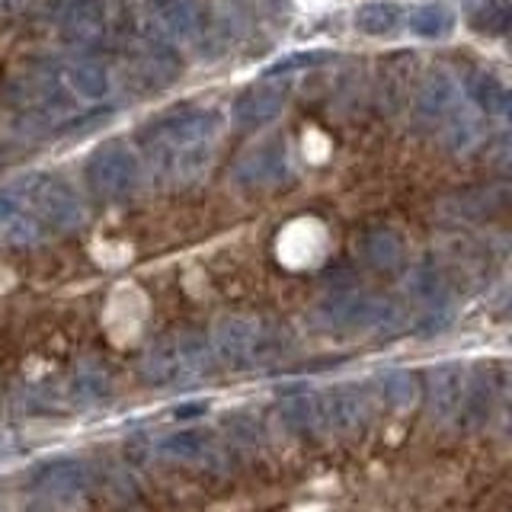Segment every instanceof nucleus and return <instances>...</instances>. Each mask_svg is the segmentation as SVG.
Listing matches in <instances>:
<instances>
[{
  "label": "nucleus",
  "instance_id": "26",
  "mask_svg": "<svg viewBox=\"0 0 512 512\" xmlns=\"http://www.w3.org/2000/svg\"><path fill=\"white\" fill-rule=\"evenodd\" d=\"M378 391L391 410H410L416 404V397H420V378L413 372H388L381 375Z\"/></svg>",
  "mask_w": 512,
  "mask_h": 512
},
{
  "label": "nucleus",
  "instance_id": "3",
  "mask_svg": "<svg viewBox=\"0 0 512 512\" xmlns=\"http://www.w3.org/2000/svg\"><path fill=\"white\" fill-rule=\"evenodd\" d=\"M215 359L231 368H260L292 349V333L282 324L256 317H224L212 336Z\"/></svg>",
  "mask_w": 512,
  "mask_h": 512
},
{
  "label": "nucleus",
  "instance_id": "5",
  "mask_svg": "<svg viewBox=\"0 0 512 512\" xmlns=\"http://www.w3.org/2000/svg\"><path fill=\"white\" fill-rule=\"evenodd\" d=\"M317 324L327 330H384L400 320V311L388 298L362 292H333L317 304Z\"/></svg>",
  "mask_w": 512,
  "mask_h": 512
},
{
  "label": "nucleus",
  "instance_id": "15",
  "mask_svg": "<svg viewBox=\"0 0 512 512\" xmlns=\"http://www.w3.org/2000/svg\"><path fill=\"white\" fill-rule=\"evenodd\" d=\"M458 96H461V87L458 80L448 74V71H432L420 90H416V116L423 122H442L448 112L458 106Z\"/></svg>",
  "mask_w": 512,
  "mask_h": 512
},
{
  "label": "nucleus",
  "instance_id": "4",
  "mask_svg": "<svg viewBox=\"0 0 512 512\" xmlns=\"http://www.w3.org/2000/svg\"><path fill=\"white\" fill-rule=\"evenodd\" d=\"M23 192L32 215L42 221L45 234H64L84 224V202L68 180L55 173H32L23 183H16Z\"/></svg>",
  "mask_w": 512,
  "mask_h": 512
},
{
  "label": "nucleus",
  "instance_id": "24",
  "mask_svg": "<svg viewBox=\"0 0 512 512\" xmlns=\"http://www.w3.org/2000/svg\"><path fill=\"white\" fill-rule=\"evenodd\" d=\"M157 452L173 461H202L212 452V436L202 429H180L157 442Z\"/></svg>",
  "mask_w": 512,
  "mask_h": 512
},
{
  "label": "nucleus",
  "instance_id": "22",
  "mask_svg": "<svg viewBox=\"0 0 512 512\" xmlns=\"http://www.w3.org/2000/svg\"><path fill=\"white\" fill-rule=\"evenodd\" d=\"M407 26L420 39H445L455 26V13L439 0H426V4H416L407 13Z\"/></svg>",
  "mask_w": 512,
  "mask_h": 512
},
{
  "label": "nucleus",
  "instance_id": "23",
  "mask_svg": "<svg viewBox=\"0 0 512 512\" xmlns=\"http://www.w3.org/2000/svg\"><path fill=\"white\" fill-rule=\"evenodd\" d=\"M407 292L426 308H448V282L436 266H416L407 276Z\"/></svg>",
  "mask_w": 512,
  "mask_h": 512
},
{
  "label": "nucleus",
  "instance_id": "29",
  "mask_svg": "<svg viewBox=\"0 0 512 512\" xmlns=\"http://www.w3.org/2000/svg\"><path fill=\"white\" fill-rule=\"evenodd\" d=\"M442 128H445V141L452 144L455 151L471 148V144H477V138H480L477 119L471 116V112H458V106L442 119Z\"/></svg>",
  "mask_w": 512,
  "mask_h": 512
},
{
  "label": "nucleus",
  "instance_id": "11",
  "mask_svg": "<svg viewBox=\"0 0 512 512\" xmlns=\"http://www.w3.org/2000/svg\"><path fill=\"white\" fill-rule=\"evenodd\" d=\"M285 106H288V87L285 84H260V87H250L237 96L234 106H231V122L253 132V128H263V125L276 122Z\"/></svg>",
  "mask_w": 512,
  "mask_h": 512
},
{
  "label": "nucleus",
  "instance_id": "16",
  "mask_svg": "<svg viewBox=\"0 0 512 512\" xmlns=\"http://www.w3.org/2000/svg\"><path fill=\"white\" fill-rule=\"evenodd\" d=\"M496 407V381L487 368H477V372L464 381V397H461V410L455 420L464 429H480L487 426Z\"/></svg>",
  "mask_w": 512,
  "mask_h": 512
},
{
  "label": "nucleus",
  "instance_id": "28",
  "mask_svg": "<svg viewBox=\"0 0 512 512\" xmlns=\"http://www.w3.org/2000/svg\"><path fill=\"white\" fill-rule=\"evenodd\" d=\"M333 61V52L327 48H311V52H292V55H282L272 64L263 68V80H272V77H282V74H295V71H308V68H320V64Z\"/></svg>",
  "mask_w": 512,
  "mask_h": 512
},
{
  "label": "nucleus",
  "instance_id": "20",
  "mask_svg": "<svg viewBox=\"0 0 512 512\" xmlns=\"http://www.w3.org/2000/svg\"><path fill=\"white\" fill-rule=\"evenodd\" d=\"M112 394V375L109 368L100 362H80L71 375V400L80 407L103 404Z\"/></svg>",
  "mask_w": 512,
  "mask_h": 512
},
{
  "label": "nucleus",
  "instance_id": "10",
  "mask_svg": "<svg viewBox=\"0 0 512 512\" xmlns=\"http://www.w3.org/2000/svg\"><path fill=\"white\" fill-rule=\"evenodd\" d=\"M45 237L42 221L32 215L23 192L16 186L0 189V240L10 247H36Z\"/></svg>",
  "mask_w": 512,
  "mask_h": 512
},
{
  "label": "nucleus",
  "instance_id": "6",
  "mask_svg": "<svg viewBox=\"0 0 512 512\" xmlns=\"http://www.w3.org/2000/svg\"><path fill=\"white\" fill-rule=\"evenodd\" d=\"M87 186L100 199H125L132 196L141 180V160L122 141H106L87 157Z\"/></svg>",
  "mask_w": 512,
  "mask_h": 512
},
{
  "label": "nucleus",
  "instance_id": "14",
  "mask_svg": "<svg viewBox=\"0 0 512 512\" xmlns=\"http://www.w3.org/2000/svg\"><path fill=\"white\" fill-rule=\"evenodd\" d=\"M144 10H148L151 23L173 42L192 39L202 29L199 0H144Z\"/></svg>",
  "mask_w": 512,
  "mask_h": 512
},
{
  "label": "nucleus",
  "instance_id": "12",
  "mask_svg": "<svg viewBox=\"0 0 512 512\" xmlns=\"http://www.w3.org/2000/svg\"><path fill=\"white\" fill-rule=\"evenodd\" d=\"M29 487L45 496H55V500H71V496H80L90 487V468H87V461H80V458L45 461L32 471Z\"/></svg>",
  "mask_w": 512,
  "mask_h": 512
},
{
  "label": "nucleus",
  "instance_id": "1",
  "mask_svg": "<svg viewBox=\"0 0 512 512\" xmlns=\"http://www.w3.org/2000/svg\"><path fill=\"white\" fill-rule=\"evenodd\" d=\"M221 132V112L205 106H183L157 116L141 128L138 144L151 167L167 183H189L208 167Z\"/></svg>",
  "mask_w": 512,
  "mask_h": 512
},
{
  "label": "nucleus",
  "instance_id": "19",
  "mask_svg": "<svg viewBox=\"0 0 512 512\" xmlns=\"http://www.w3.org/2000/svg\"><path fill=\"white\" fill-rule=\"evenodd\" d=\"M359 250L365 256V263L381 272H391L404 263V240H400V234L394 228H384V224L368 228L359 237Z\"/></svg>",
  "mask_w": 512,
  "mask_h": 512
},
{
  "label": "nucleus",
  "instance_id": "7",
  "mask_svg": "<svg viewBox=\"0 0 512 512\" xmlns=\"http://www.w3.org/2000/svg\"><path fill=\"white\" fill-rule=\"evenodd\" d=\"M320 413H324V432L333 436H356L372 420V397L365 388L343 384L320 394Z\"/></svg>",
  "mask_w": 512,
  "mask_h": 512
},
{
  "label": "nucleus",
  "instance_id": "17",
  "mask_svg": "<svg viewBox=\"0 0 512 512\" xmlns=\"http://www.w3.org/2000/svg\"><path fill=\"white\" fill-rule=\"evenodd\" d=\"M464 93H468V100L474 103L480 116L487 119H506L512 109L509 87L490 71H471L468 80H464Z\"/></svg>",
  "mask_w": 512,
  "mask_h": 512
},
{
  "label": "nucleus",
  "instance_id": "8",
  "mask_svg": "<svg viewBox=\"0 0 512 512\" xmlns=\"http://www.w3.org/2000/svg\"><path fill=\"white\" fill-rule=\"evenodd\" d=\"M288 176V151L285 141L272 138L253 148L234 170V180L244 189H272Z\"/></svg>",
  "mask_w": 512,
  "mask_h": 512
},
{
  "label": "nucleus",
  "instance_id": "21",
  "mask_svg": "<svg viewBox=\"0 0 512 512\" xmlns=\"http://www.w3.org/2000/svg\"><path fill=\"white\" fill-rule=\"evenodd\" d=\"M64 84H68L77 96L84 100H106L112 93L109 71L96 61H74L64 68Z\"/></svg>",
  "mask_w": 512,
  "mask_h": 512
},
{
  "label": "nucleus",
  "instance_id": "18",
  "mask_svg": "<svg viewBox=\"0 0 512 512\" xmlns=\"http://www.w3.org/2000/svg\"><path fill=\"white\" fill-rule=\"evenodd\" d=\"M279 420L288 432L308 439L324 432V413H320V394H295L285 397L279 407Z\"/></svg>",
  "mask_w": 512,
  "mask_h": 512
},
{
  "label": "nucleus",
  "instance_id": "27",
  "mask_svg": "<svg viewBox=\"0 0 512 512\" xmlns=\"http://www.w3.org/2000/svg\"><path fill=\"white\" fill-rule=\"evenodd\" d=\"M400 23V7L391 0H372L356 10V29L365 36H388V32Z\"/></svg>",
  "mask_w": 512,
  "mask_h": 512
},
{
  "label": "nucleus",
  "instance_id": "9",
  "mask_svg": "<svg viewBox=\"0 0 512 512\" xmlns=\"http://www.w3.org/2000/svg\"><path fill=\"white\" fill-rule=\"evenodd\" d=\"M58 32L74 48H96L106 36L103 0H68L58 16Z\"/></svg>",
  "mask_w": 512,
  "mask_h": 512
},
{
  "label": "nucleus",
  "instance_id": "13",
  "mask_svg": "<svg viewBox=\"0 0 512 512\" xmlns=\"http://www.w3.org/2000/svg\"><path fill=\"white\" fill-rule=\"evenodd\" d=\"M464 368L458 362H445L436 365L429 372L426 381V404H429V416L436 423H452L458 410H461V397H464Z\"/></svg>",
  "mask_w": 512,
  "mask_h": 512
},
{
  "label": "nucleus",
  "instance_id": "25",
  "mask_svg": "<svg viewBox=\"0 0 512 512\" xmlns=\"http://www.w3.org/2000/svg\"><path fill=\"white\" fill-rule=\"evenodd\" d=\"M468 23L484 36H506L512 23V0H471Z\"/></svg>",
  "mask_w": 512,
  "mask_h": 512
},
{
  "label": "nucleus",
  "instance_id": "30",
  "mask_svg": "<svg viewBox=\"0 0 512 512\" xmlns=\"http://www.w3.org/2000/svg\"><path fill=\"white\" fill-rule=\"evenodd\" d=\"M205 410H208L205 400H189V404H180V407H176L173 416H176V420H192V416H202Z\"/></svg>",
  "mask_w": 512,
  "mask_h": 512
},
{
  "label": "nucleus",
  "instance_id": "2",
  "mask_svg": "<svg viewBox=\"0 0 512 512\" xmlns=\"http://www.w3.org/2000/svg\"><path fill=\"white\" fill-rule=\"evenodd\" d=\"M138 372L151 388H180V384L202 381L215 372V349L205 340V333L176 330L148 346Z\"/></svg>",
  "mask_w": 512,
  "mask_h": 512
}]
</instances>
